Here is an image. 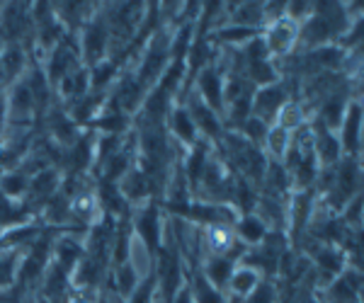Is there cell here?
<instances>
[{
	"label": "cell",
	"instance_id": "obj_18",
	"mask_svg": "<svg viewBox=\"0 0 364 303\" xmlns=\"http://www.w3.org/2000/svg\"><path fill=\"white\" fill-rule=\"evenodd\" d=\"M139 287V275L134 272V267L124 262V265L117 270V289H119L122 296H132L134 289Z\"/></svg>",
	"mask_w": 364,
	"mask_h": 303
},
{
	"label": "cell",
	"instance_id": "obj_13",
	"mask_svg": "<svg viewBox=\"0 0 364 303\" xmlns=\"http://www.w3.org/2000/svg\"><path fill=\"white\" fill-rule=\"evenodd\" d=\"M105 44H107V29H105L102 25H92V27L85 29L83 49H85L87 61H97L105 51Z\"/></svg>",
	"mask_w": 364,
	"mask_h": 303
},
{
	"label": "cell",
	"instance_id": "obj_12",
	"mask_svg": "<svg viewBox=\"0 0 364 303\" xmlns=\"http://www.w3.org/2000/svg\"><path fill=\"white\" fill-rule=\"evenodd\" d=\"M22 68H25V56H22V51L17 49V46H10V49L0 56V80L10 83V80H15L17 75L22 73Z\"/></svg>",
	"mask_w": 364,
	"mask_h": 303
},
{
	"label": "cell",
	"instance_id": "obj_23",
	"mask_svg": "<svg viewBox=\"0 0 364 303\" xmlns=\"http://www.w3.org/2000/svg\"><path fill=\"white\" fill-rule=\"evenodd\" d=\"M173 303H195V301H192V294H190V291H182V294H180Z\"/></svg>",
	"mask_w": 364,
	"mask_h": 303
},
{
	"label": "cell",
	"instance_id": "obj_1",
	"mask_svg": "<svg viewBox=\"0 0 364 303\" xmlns=\"http://www.w3.org/2000/svg\"><path fill=\"white\" fill-rule=\"evenodd\" d=\"M299 29H301V25L291 20V17H287V13L277 17V20H272V25L267 29V39H265L267 54L269 51H272V54H287V51L296 44Z\"/></svg>",
	"mask_w": 364,
	"mask_h": 303
},
{
	"label": "cell",
	"instance_id": "obj_22",
	"mask_svg": "<svg viewBox=\"0 0 364 303\" xmlns=\"http://www.w3.org/2000/svg\"><path fill=\"white\" fill-rule=\"evenodd\" d=\"M112 75H114V63H95V71H92V85L95 87L107 85Z\"/></svg>",
	"mask_w": 364,
	"mask_h": 303
},
{
	"label": "cell",
	"instance_id": "obj_7",
	"mask_svg": "<svg viewBox=\"0 0 364 303\" xmlns=\"http://www.w3.org/2000/svg\"><path fill=\"white\" fill-rule=\"evenodd\" d=\"M233 262H236V258H228V255H216V258H211L207 262V267H204V279L211 284V287L216 289H224L228 277H231L233 272Z\"/></svg>",
	"mask_w": 364,
	"mask_h": 303
},
{
	"label": "cell",
	"instance_id": "obj_2",
	"mask_svg": "<svg viewBox=\"0 0 364 303\" xmlns=\"http://www.w3.org/2000/svg\"><path fill=\"white\" fill-rule=\"evenodd\" d=\"M287 104V92L284 87L272 83V85H265L257 90L255 100H252V109H255V116L260 121H272L274 116L279 114V109Z\"/></svg>",
	"mask_w": 364,
	"mask_h": 303
},
{
	"label": "cell",
	"instance_id": "obj_21",
	"mask_svg": "<svg viewBox=\"0 0 364 303\" xmlns=\"http://www.w3.org/2000/svg\"><path fill=\"white\" fill-rule=\"evenodd\" d=\"M15 270H17V260L13 255H0V289L13 284Z\"/></svg>",
	"mask_w": 364,
	"mask_h": 303
},
{
	"label": "cell",
	"instance_id": "obj_25",
	"mask_svg": "<svg viewBox=\"0 0 364 303\" xmlns=\"http://www.w3.org/2000/svg\"><path fill=\"white\" fill-rule=\"evenodd\" d=\"M0 303H22L17 296H0Z\"/></svg>",
	"mask_w": 364,
	"mask_h": 303
},
{
	"label": "cell",
	"instance_id": "obj_20",
	"mask_svg": "<svg viewBox=\"0 0 364 303\" xmlns=\"http://www.w3.org/2000/svg\"><path fill=\"white\" fill-rule=\"evenodd\" d=\"M56 189V172H51V170H44V172H39L37 177H34V182H32V192L34 194H51V192Z\"/></svg>",
	"mask_w": 364,
	"mask_h": 303
},
{
	"label": "cell",
	"instance_id": "obj_6",
	"mask_svg": "<svg viewBox=\"0 0 364 303\" xmlns=\"http://www.w3.org/2000/svg\"><path fill=\"white\" fill-rule=\"evenodd\" d=\"M362 109L360 104H348V109H345V116H343V145L348 153H355L357 148H360V126H362ZM340 145V148H343Z\"/></svg>",
	"mask_w": 364,
	"mask_h": 303
},
{
	"label": "cell",
	"instance_id": "obj_10",
	"mask_svg": "<svg viewBox=\"0 0 364 303\" xmlns=\"http://www.w3.org/2000/svg\"><path fill=\"white\" fill-rule=\"evenodd\" d=\"M170 129L178 136V141L192 143V145L197 143V126L187 109H175L173 116H170Z\"/></svg>",
	"mask_w": 364,
	"mask_h": 303
},
{
	"label": "cell",
	"instance_id": "obj_15",
	"mask_svg": "<svg viewBox=\"0 0 364 303\" xmlns=\"http://www.w3.org/2000/svg\"><path fill=\"white\" fill-rule=\"evenodd\" d=\"M316 260H318V265L323 267V272H328V275L343 272V267H345L343 253H338V250L333 248V246H323L321 250H316Z\"/></svg>",
	"mask_w": 364,
	"mask_h": 303
},
{
	"label": "cell",
	"instance_id": "obj_24",
	"mask_svg": "<svg viewBox=\"0 0 364 303\" xmlns=\"http://www.w3.org/2000/svg\"><path fill=\"white\" fill-rule=\"evenodd\" d=\"M68 303H95L90 299V296H70Z\"/></svg>",
	"mask_w": 364,
	"mask_h": 303
},
{
	"label": "cell",
	"instance_id": "obj_19",
	"mask_svg": "<svg viewBox=\"0 0 364 303\" xmlns=\"http://www.w3.org/2000/svg\"><path fill=\"white\" fill-rule=\"evenodd\" d=\"M0 187H3V197H17L22 192H27V177L22 172H13L3 180Z\"/></svg>",
	"mask_w": 364,
	"mask_h": 303
},
{
	"label": "cell",
	"instance_id": "obj_11",
	"mask_svg": "<svg viewBox=\"0 0 364 303\" xmlns=\"http://www.w3.org/2000/svg\"><path fill=\"white\" fill-rule=\"evenodd\" d=\"M267 236V224L257 216H245L238 221V238L250 246H260Z\"/></svg>",
	"mask_w": 364,
	"mask_h": 303
},
{
	"label": "cell",
	"instance_id": "obj_3",
	"mask_svg": "<svg viewBox=\"0 0 364 303\" xmlns=\"http://www.w3.org/2000/svg\"><path fill=\"white\" fill-rule=\"evenodd\" d=\"M199 92H202V102L214 112L224 109V83L216 68H204L199 75Z\"/></svg>",
	"mask_w": 364,
	"mask_h": 303
},
{
	"label": "cell",
	"instance_id": "obj_14",
	"mask_svg": "<svg viewBox=\"0 0 364 303\" xmlns=\"http://www.w3.org/2000/svg\"><path fill=\"white\" fill-rule=\"evenodd\" d=\"M265 141H267L269 153H272L274 158H287V153H289V148H291V131L282 129V126H274V129L267 131Z\"/></svg>",
	"mask_w": 364,
	"mask_h": 303
},
{
	"label": "cell",
	"instance_id": "obj_17",
	"mask_svg": "<svg viewBox=\"0 0 364 303\" xmlns=\"http://www.w3.org/2000/svg\"><path fill=\"white\" fill-rule=\"evenodd\" d=\"M56 258L61 262V270H70V267H75L83 260L80 258V248L75 246V241H70V238H63L56 246Z\"/></svg>",
	"mask_w": 364,
	"mask_h": 303
},
{
	"label": "cell",
	"instance_id": "obj_16",
	"mask_svg": "<svg viewBox=\"0 0 364 303\" xmlns=\"http://www.w3.org/2000/svg\"><path fill=\"white\" fill-rule=\"evenodd\" d=\"M122 192L129 197V199H141L144 194H149V180H146L144 172H127V180L122 184Z\"/></svg>",
	"mask_w": 364,
	"mask_h": 303
},
{
	"label": "cell",
	"instance_id": "obj_9",
	"mask_svg": "<svg viewBox=\"0 0 364 303\" xmlns=\"http://www.w3.org/2000/svg\"><path fill=\"white\" fill-rule=\"evenodd\" d=\"M136 231H139V241L144 243L146 248H156L158 246V238H161V231H158V211L154 206L146 209L141 214V219L136 221Z\"/></svg>",
	"mask_w": 364,
	"mask_h": 303
},
{
	"label": "cell",
	"instance_id": "obj_5",
	"mask_svg": "<svg viewBox=\"0 0 364 303\" xmlns=\"http://www.w3.org/2000/svg\"><path fill=\"white\" fill-rule=\"evenodd\" d=\"M340 153H343V148H340V141L336 138V133L331 129H326V126H321V131L314 133V155L326 167H331L338 162Z\"/></svg>",
	"mask_w": 364,
	"mask_h": 303
},
{
	"label": "cell",
	"instance_id": "obj_8",
	"mask_svg": "<svg viewBox=\"0 0 364 303\" xmlns=\"http://www.w3.org/2000/svg\"><path fill=\"white\" fill-rule=\"evenodd\" d=\"M187 112H190L197 129H202L207 136H219V116H216L214 109H209L202 100H192Z\"/></svg>",
	"mask_w": 364,
	"mask_h": 303
},
{
	"label": "cell",
	"instance_id": "obj_4",
	"mask_svg": "<svg viewBox=\"0 0 364 303\" xmlns=\"http://www.w3.org/2000/svg\"><path fill=\"white\" fill-rule=\"evenodd\" d=\"M226 287L231 289V294H233V299H236V301H245L252 291L260 287V275H257L252 267L240 265V267H236V270L231 272Z\"/></svg>",
	"mask_w": 364,
	"mask_h": 303
}]
</instances>
